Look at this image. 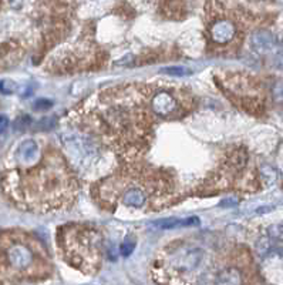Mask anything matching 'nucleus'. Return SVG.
Masks as SVG:
<instances>
[{
	"mask_svg": "<svg viewBox=\"0 0 283 285\" xmlns=\"http://www.w3.org/2000/svg\"><path fill=\"white\" fill-rule=\"evenodd\" d=\"M7 261L11 266V268L17 270V271H24L27 270L31 263H33V253L29 247L21 244V243H14L7 248Z\"/></svg>",
	"mask_w": 283,
	"mask_h": 285,
	"instance_id": "nucleus-1",
	"label": "nucleus"
},
{
	"mask_svg": "<svg viewBox=\"0 0 283 285\" xmlns=\"http://www.w3.org/2000/svg\"><path fill=\"white\" fill-rule=\"evenodd\" d=\"M152 110L155 111L158 116H169L171 113H174L176 108V100L169 93L161 91L152 98Z\"/></svg>",
	"mask_w": 283,
	"mask_h": 285,
	"instance_id": "nucleus-2",
	"label": "nucleus"
},
{
	"mask_svg": "<svg viewBox=\"0 0 283 285\" xmlns=\"http://www.w3.org/2000/svg\"><path fill=\"white\" fill-rule=\"evenodd\" d=\"M211 36H212V40L219 43V44H225V43L231 41L235 36L234 23L229 20L216 21L211 29Z\"/></svg>",
	"mask_w": 283,
	"mask_h": 285,
	"instance_id": "nucleus-3",
	"label": "nucleus"
},
{
	"mask_svg": "<svg viewBox=\"0 0 283 285\" xmlns=\"http://www.w3.org/2000/svg\"><path fill=\"white\" fill-rule=\"evenodd\" d=\"M199 221L196 217H191V218H164V220H158L151 223V227H154L156 230H174V228H179V227H191L196 226Z\"/></svg>",
	"mask_w": 283,
	"mask_h": 285,
	"instance_id": "nucleus-4",
	"label": "nucleus"
},
{
	"mask_svg": "<svg viewBox=\"0 0 283 285\" xmlns=\"http://www.w3.org/2000/svg\"><path fill=\"white\" fill-rule=\"evenodd\" d=\"M39 158V146L34 140L23 141L17 148V160L20 163H34Z\"/></svg>",
	"mask_w": 283,
	"mask_h": 285,
	"instance_id": "nucleus-5",
	"label": "nucleus"
},
{
	"mask_svg": "<svg viewBox=\"0 0 283 285\" xmlns=\"http://www.w3.org/2000/svg\"><path fill=\"white\" fill-rule=\"evenodd\" d=\"M252 46L255 50H258L259 53H268L274 49L275 44H276V40L272 36V33L266 31V30H259L256 31L254 36H252Z\"/></svg>",
	"mask_w": 283,
	"mask_h": 285,
	"instance_id": "nucleus-6",
	"label": "nucleus"
},
{
	"mask_svg": "<svg viewBox=\"0 0 283 285\" xmlns=\"http://www.w3.org/2000/svg\"><path fill=\"white\" fill-rule=\"evenodd\" d=\"M145 193L141 188H130L123 196V203L127 207H134V208H141L145 204Z\"/></svg>",
	"mask_w": 283,
	"mask_h": 285,
	"instance_id": "nucleus-7",
	"label": "nucleus"
},
{
	"mask_svg": "<svg viewBox=\"0 0 283 285\" xmlns=\"http://www.w3.org/2000/svg\"><path fill=\"white\" fill-rule=\"evenodd\" d=\"M218 284H242V278H241V274L238 270L235 268H225L224 271L219 273L218 276V280H216Z\"/></svg>",
	"mask_w": 283,
	"mask_h": 285,
	"instance_id": "nucleus-8",
	"label": "nucleus"
},
{
	"mask_svg": "<svg viewBox=\"0 0 283 285\" xmlns=\"http://www.w3.org/2000/svg\"><path fill=\"white\" fill-rule=\"evenodd\" d=\"M268 237L275 241H283V223H278L268 228Z\"/></svg>",
	"mask_w": 283,
	"mask_h": 285,
	"instance_id": "nucleus-9",
	"label": "nucleus"
},
{
	"mask_svg": "<svg viewBox=\"0 0 283 285\" xmlns=\"http://www.w3.org/2000/svg\"><path fill=\"white\" fill-rule=\"evenodd\" d=\"M261 174H262L266 184H272V183H275V180H276V171L271 166H264V167L261 168Z\"/></svg>",
	"mask_w": 283,
	"mask_h": 285,
	"instance_id": "nucleus-10",
	"label": "nucleus"
},
{
	"mask_svg": "<svg viewBox=\"0 0 283 285\" xmlns=\"http://www.w3.org/2000/svg\"><path fill=\"white\" fill-rule=\"evenodd\" d=\"M162 71H164V73H166V74H171V76H178V77L191 74V71L186 69V67H182V66H172V67H165V69H162Z\"/></svg>",
	"mask_w": 283,
	"mask_h": 285,
	"instance_id": "nucleus-11",
	"label": "nucleus"
},
{
	"mask_svg": "<svg viewBox=\"0 0 283 285\" xmlns=\"http://www.w3.org/2000/svg\"><path fill=\"white\" fill-rule=\"evenodd\" d=\"M134 248H136V243H134L133 240L127 238V240L121 244V247H120V253H121V256L128 257L133 254Z\"/></svg>",
	"mask_w": 283,
	"mask_h": 285,
	"instance_id": "nucleus-12",
	"label": "nucleus"
},
{
	"mask_svg": "<svg viewBox=\"0 0 283 285\" xmlns=\"http://www.w3.org/2000/svg\"><path fill=\"white\" fill-rule=\"evenodd\" d=\"M271 238L268 237V238H261L259 241H258V244H256V250H258V253L261 254V256H265L266 253H269L271 251Z\"/></svg>",
	"mask_w": 283,
	"mask_h": 285,
	"instance_id": "nucleus-13",
	"label": "nucleus"
},
{
	"mask_svg": "<svg viewBox=\"0 0 283 285\" xmlns=\"http://www.w3.org/2000/svg\"><path fill=\"white\" fill-rule=\"evenodd\" d=\"M16 90V84L10 80H0V93L1 94H11Z\"/></svg>",
	"mask_w": 283,
	"mask_h": 285,
	"instance_id": "nucleus-14",
	"label": "nucleus"
},
{
	"mask_svg": "<svg viewBox=\"0 0 283 285\" xmlns=\"http://www.w3.org/2000/svg\"><path fill=\"white\" fill-rule=\"evenodd\" d=\"M51 106H53V101L47 100V98H40V100H37L34 103V108L36 110H49Z\"/></svg>",
	"mask_w": 283,
	"mask_h": 285,
	"instance_id": "nucleus-15",
	"label": "nucleus"
},
{
	"mask_svg": "<svg viewBox=\"0 0 283 285\" xmlns=\"http://www.w3.org/2000/svg\"><path fill=\"white\" fill-rule=\"evenodd\" d=\"M7 126H9V118L6 116H0V134L7 128Z\"/></svg>",
	"mask_w": 283,
	"mask_h": 285,
	"instance_id": "nucleus-16",
	"label": "nucleus"
},
{
	"mask_svg": "<svg viewBox=\"0 0 283 285\" xmlns=\"http://www.w3.org/2000/svg\"><path fill=\"white\" fill-rule=\"evenodd\" d=\"M236 204H238V200H235V198H226V200H224L221 203L222 207H235Z\"/></svg>",
	"mask_w": 283,
	"mask_h": 285,
	"instance_id": "nucleus-17",
	"label": "nucleus"
},
{
	"mask_svg": "<svg viewBox=\"0 0 283 285\" xmlns=\"http://www.w3.org/2000/svg\"><path fill=\"white\" fill-rule=\"evenodd\" d=\"M9 3L13 9H21L24 4V0H9Z\"/></svg>",
	"mask_w": 283,
	"mask_h": 285,
	"instance_id": "nucleus-18",
	"label": "nucleus"
},
{
	"mask_svg": "<svg viewBox=\"0 0 283 285\" xmlns=\"http://www.w3.org/2000/svg\"><path fill=\"white\" fill-rule=\"evenodd\" d=\"M274 208L275 207H265V208H259V210H258V213H259V214H264V213H268V211H272Z\"/></svg>",
	"mask_w": 283,
	"mask_h": 285,
	"instance_id": "nucleus-19",
	"label": "nucleus"
}]
</instances>
